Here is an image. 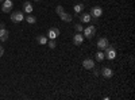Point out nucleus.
I'll use <instances>...</instances> for the list:
<instances>
[{"mask_svg":"<svg viewBox=\"0 0 135 100\" xmlns=\"http://www.w3.org/2000/svg\"><path fill=\"white\" fill-rule=\"evenodd\" d=\"M104 57H105L107 60H109V61L115 60V58H116V49H115V46L108 45V47L104 50Z\"/></svg>","mask_w":135,"mask_h":100,"instance_id":"obj_1","label":"nucleus"},{"mask_svg":"<svg viewBox=\"0 0 135 100\" xmlns=\"http://www.w3.org/2000/svg\"><path fill=\"white\" fill-rule=\"evenodd\" d=\"M23 14L25 12H22V11H15V12H12L9 15L11 22H12V23H20L22 20H25V15Z\"/></svg>","mask_w":135,"mask_h":100,"instance_id":"obj_2","label":"nucleus"},{"mask_svg":"<svg viewBox=\"0 0 135 100\" xmlns=\"http://www.w3.org/2000/svg\"><path fill=\"white\" fill-rule=\"evenodd\" d=\"M103 12H104V11H103V8H101L100 6H95V7L91 8V11H89V15L96 20V19H99L101 15H103Z\"/></svg>","mask_w":135,"mask_h":100,"instance_id":"obj_3","label":"nucleus"},{"mask_svg":"<svg viewBox=\"0 0 135 100\" xmlns=\"http://www.w3.org/2000/svg\"><path fill=\"white\" fill-rule=\"evenodd\" d=\"M60 34H61L60 28H58V27H55V26H53V27H50V28L47 30L46 37H47L49 39H57V38L60 37Z\"/></svg>","mask_w":135,"mask_h":100,"instance_id":"obj_4","label":"nucleus"},{"mask_svg":"<svg viewBox=\"0 0 135 100\" xmlns=\"http://www.w3.org/2000/svg\"><path fill=\"white\" fill-rule=\"evenodd\" d=\"M108 45H109V41H108L107 37H101V38H99V39H97V43H96L97 49L101 50V51H104V50L108 47Z\"/></svg>","mask_w":135,"mask_h":100,"instance_id":"obj_5","label":"nucleus"},{"mask_svg":"<svg viewBox=\"0 0 135 100\" xmlns=\"http://www.w3.org/2000/svg\"><path fill=\"white\" fill-rule=\"evenodd\" d=\"M83 32H84V37L86 39H92L95 37V34H96V27L95 26H88V27H85L83 30Z\"/></svg>","mask_w":135,"mask_h":100,"instance_id":"obj_6","label":"nucleus"},{"mask_svg":"<svg viewBox=\"0 0 135 100\" xmlns=\"http://www.w3.org/2000/svg\"><path fill=\"white\" fill-rule=\"evenodd\" d=\"M12 7H14L12 0H4L3 4H2V11L4 14H9L11 11H12Z\"/></svg>","mask_w":135,"mask_h":100,"instance_id":"obj_7","label":"nucleus"},{"mask_svg":"<svg viewBox=\"0 0 135 100\" xmlns=\"http://www.w3.org/2000/svg\"><path fill=\"white\" fill-rule=\"evenodd\" d=\"M4 26H6L4 23L0 25V42L8 41V37H9V32H8V30H7Z\"/></svg>","mask_w":135,"mask_h":100,"instance_id":"obj_8","label":"nucleus"},{"mask_svg":"<svg viewBox=\"0 0 135 100\" xmlns=\"http://www.w3.org/2000/svg\"><path fill=\"white\" fill-rule=\"evenodd\" d=\"M100 74L103 76L104 79H112V77H114V70H112L109 66H104V68H101Z\"/></svg>","mask_w":135,"mask_h":100,"instance_id":"obj_9","label":"nucleus"},{"mask_svg":"<svg viewBox=\"0 0 135 100\" xmlns=\"http://www.w3.org/2000/svg\"><path fill=\"white\" fill-rule=\"evenodd\" d=\"M84 42V35L81 34V32H76V34L73 35V45L74 46H81Z\"/></svg>","mask_w":135,"mask_h":100,"instance_id":"obj_10","label":"nucleus"},{"mask_svg":"<svg viewBox=\"0 0 135 100\" xmlns=\"http://www.w3.org/2000/svg\"><path fill=\"white\" fill-rule=\"evenodd\" d=\"M92 20V16L89 15V12H83L80 14V23H91Z\"/></svg>","mask_w":135,"mask_h":100,"instance_id":"obj_11","label":"nucleus"},{"mask_svg":"<svg viewBox=\"0 0 135 100\" xmlns=\"http://www.w3.org/2000/svg\"><path fill=\"white\" fill-rule=\"evenodd\" d=\"M83 66H84V69H93L95 68V61L92 60V58H85L84 61H83Z\"/></svg>","mask_w":135,"mask_h":100,"instance_id":"obj_12","label":"nucleus"},{"mask_svg":"<svg viewBox=\"0 0 135 100\" xmlns=\"http://www.w3.org/2000/svg\"><path fill=\"white\" fill-rule=\"evenodd\" d=\"M58 16H60V19H61L62 22H66V23H69V22H72V20H73V16H72L70 14L65 12V11H64L62 14H60Z\"/></svg>","mask_w":135,"mask_h":100,"instance_id":"obj_13","label":"nucleus"},{"mask_svg":"<svg viewBox=\"0 0 135 100\" xmlns=\"http://www.w3.org/2000/svg\"><path fill=\"white\" fill-rule=\"evenodd\" d=\"M32 11H34L32 4H31L30 2H25V3H23V12H25V14H31Z\"/></svg>","mask_w":135,"mask_h":100,"instance_id":"obj_14","label":"nucleus"},{"mask_svg":"<svg viewBox=\"0 0 135 100\" xmlns=\"http://www.w3.org/2000/svg\"><path fill=\"white\" fill-rule=\"evenodd\" d=\"M25 19H26V22H27L28 25H35L37 23V18L34 16V15H31V14H27L25 16Z\"/></svg>","mask_w":135,"mask_h":100,"instance_id":"obj_15","label":"nucleus"},{"mask_svg":"<svg viewBox=\"0 0 135 100\" xmlns=\"http://www.w3.org/2000/svg\"><path fill=\"white\" fill-rule=\"evenodd\" d=\"M49 41V38L46 35H38L37 37V43H39V45H46Z\"/></svg>","mask_w":135,"mask_h":100,"instance_id":"obj_16","label":"nucleus"},{"mask_svg":"<svg viewBox=\"0 0 135 100\" xmlns=\"http://www.w3.org/2000/svg\"><path fill=\"white\" fill-rule=\"evenodd\" d=\"M95 57H96V60L100 62V61H103L105 57H104V51H101V50H99L96 54H95Z\"/></svg>","mask_w":135,"mask_h":100,"instance_id":"obj_17","label":"nucleus"},{"mask_svg":"<svg viewBox=\"0 0 135 100\" xmlns=\"http://www.w3.org/2000/svg\"><path fill=\"white\" fill-rule=\"evenodd\" d=\"M73 9H74L76 14H81L83 11H84V4H76Z\"/></svg>","mask_w":135,"mask_h":100,"instance_id":"obj_18","label":"nucleus"},{"mask_svg":"<svg viewBox=\"0 0 135 100\" xmlns=\"http://www.w3.org/2000/svg\"><path fill=\"white\" fill-rule=\"evenodd\" d=\"M74 30H76V32H83V30H84L83 23H76L74 25Z\"/></svg>","mask_w":135,"mask_h":100,"instance_id":"obj_19","label":"nucleus"},{"mask_svg":"<svg viewBox=\"0 0 135 100\" xmlns=\"http://www.w3.org/2000/svg\"><path fill=\"white\" fill-rule=\"evenodd\" d=\"M46 45H47L50 49H55V46H57V42H55V39H50V41H47Z\"/></svg>","mask_w":135,"mask_h":100,"instance_id":"obj_20","label":"nucleus"},{"mask_svg":"<svg viewBox=\"0 0 135 100\" xmlns=\"http://www.w3.org/2000/svg\"><path fill=\"white\" fill-rule=\"evenodd\" d=\"M64 7L62 6H57V7H55V12H57V15H60V14H62L64 12Z\"/></svg>","mask_w":135,"mask_h":100,"instance_id":"obj_21","label":"nucleus"},{"mask_svg":"<svg viewBox=\"0 0 135 100\" xmlns=\"http://www.w3.org/2000/svg\"><path fill=\"white\" fill-rule=\"evenodd\" d=\"M3 54H4V49H3V46H0V58L3 57Z\"/></svg>","mask_w":135,"mask_h":100,"instance_id":"obj_22","label":"nucleus"},{"mask_svg":"<svg viewBox=\"0 0 135 100\" xmlns=\"http://www.w3.org/2000/svg\"><path fill=\"white\" fill-rule=\"evenodd\" d=\"M93 69H95V70H93V74H95V76H99V74H100V72H99V70H96V68H93Z\"/></svg>","mask_w":135,"mask_h":100,"instance_id":"obj_23","label":"nucleus"},{"mask_svg":"<svg viewBox=\"0 0 135 100\" xmlns=\"http://www.w3.org/2000/svg\"><path fill=\"white\" fill-rule=\"evenodd\" d=\"M34 2H41V0H34Z\"/></svg>","mask_w":135,"mask_h":100,"instance_id":"obj_24","label":"nucleus"},{"mask_svg":"<svg viewBox=\"0 0 135 100\" xmlns=\"http://www.w3.org/2000/svg\"><path fill=\"white\" fill-rule=\"evenodd\" d=\"M3 2H4V0H0V3H3Z\"/></svg>","mask_w":135,"mask_h":100,"instance_id":"obj_25","label":"nucleus"}]
</instances>
